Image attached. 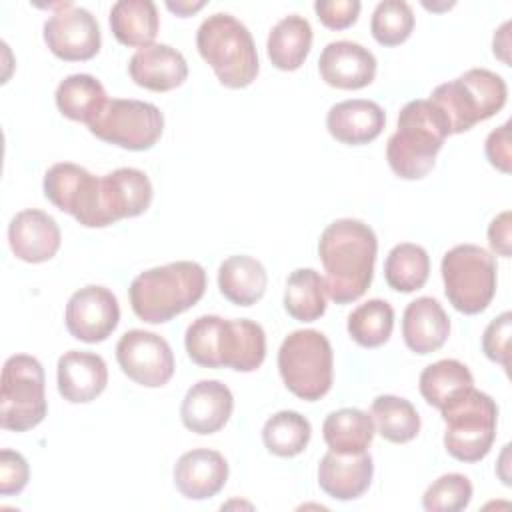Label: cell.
<instances>
[{"label":"cell","instance_id":"43","mask_svg":"<svg viewBox=\"0 0 512 512\" xmlns=\"http://www.w3.org/2000/svg\"><path fill=\"white\" fill-rule=\"evenodd\" d=\"M488 244L500 256H510V212L504 210L488 226Z\"/></svg>","mask_w":512,"mask_h":512},{"label":"cell","instance_id":"4","mask_svg":"<svg viewBox=\"0 0 512 512\" xmlns=\"http://www.w3.org/2000/svg\"><path fill=\"white\" fill-rule=\"evenodd\" d=\"M450 136L442 110L430 100H412L398 114V128L388 138L386 160L402 180L424 178Z\"/></svg>","mask_w":512,"mask_h":512},{"label":"cell","instance_id":"21","mask_svg":"<svg viewBox=\"0 0 512 512\" xmlns=\"http://www.w3.org/2000/svg\"><path fill=\"white\" fill-rule=\"evenodd\" d=\"M58 392L72 404L96 400L108 384V366L102 356L86 350H68L56 366Z\"/></svg>","mask_w":512,"mask_h":512},{"label":"cell","instance_id":"31","mask_svg":"<svg viewBox=\"0 0 512 512\" xmlns=\"http://www.w3.org/2000/svg\"><path fill=\"white\" fill-rule=\"evenodd\" d=\"M418 386H420L422 398L430 406L440 410L452 398H456L464 390L472 388L474 378L466 364H462L460 360H454V358H444V360H438L422 370Z\"/></svg>","mask_w":512,"mask_h":512},{"label":"cell","instance_id":"19","mask_svg":"<svg viewBox=\"0 0 512 512\" xmlns=\"http://www.w3.org/2000/svg\"><path fill=\"white\" fill-rule=\"evenodd\" d=\"M234 410V396L220 380H200L184 396L182 424L196 434H214L226 426Z\"/></svg>","mask_w":512,"mask_h":512},{"label":"cell","instance_id":"12","mask_svg":"<svg viewBox=\"0 0 512 512\" xmlns=\"http://www.w3.org/2000/svg\"><path fill=\"white\" fill-rule=\"evenodd\" d=\"M44 196L86 228H104L100 178L72 162H58L44 174Z\"/></svg>","mask_w":512,"mask_h":512},{"label":"cell","instance_id":"38","mask_svg":"<svg viewBox=\"0 0 512 512\" xmlns=\"http://www.w3.org/2000/svg\"><path fill=\"white\" fill-rule=\"evenodd\" d=\"M472 500V482L458 472H450L434 480L424 496L422 506L428 512H460Z\"/></svg>","mask_w":512,"mask_h":512},{"label":"cell","instance_id":"34","mask_svg":"<svg viewBox=\"0 0 512 512\" xmlns=\"http://www.w3.org/2000/svg\"><path fill=\"white\" fill-rule=\"evenodd\" d=\"M430 274L428 252L412 242L396 244L384 262V278L396 292L420 290Z\"/></svg>","mask_w":512,"mask_h":512},{"label":"cell","instance_id":"29","mask_svg":"<svg viewBox=\"0 0 512 512\" xmlns=\"http://www.w3.org/2000/svg\"><path fill=\"white\" fill-rule=\"evenodd\" d=\"M56 106L62 116L92 124L106 106V90L100 80L90 74H70L56 88Z\"/></svg>","mask_w":512,"mask_h":512},{"label":"cell","instance_id":"10","mask_svg":"<svg viewBox=\"0 0 512 512\" xmlns=\"http://www.w3.org/2000/svg\"><path fill=\"white\" fill-rule=\"evenodd\" d=\"M48 412L44 368L28 354H14L2 368L0 426L12 432L36 428Z\"/></svg>","mask_w":512,"mask_h":512},{"label":"cell","instance_id":"35","mask_svg":"<svg viewBox=\"0 0 512 512\" xmlns=\"http://www.w3.org/2000/svg\"><path fill=\"white\" fill-rule=\"evenodd\" d=\"M312 426L306 416L294 410H280L264 422L262 442L266 450L280 458H292L306 450Z\"/></svg>","mask_w":512,"mask_h":512},{"label":"cell","instance_id":"39","mask_svg":"<svg viewBox=\"0 0 512 512\" xmlns=\"http://www.w3.org/2000/svg\"><path fill=\"white\" fill-rule=\"evenodd\" d=\"M510 332H512V314L502 312L496 316L484 330L482 350L486 358L510 368Z\"/></svg>","mask_w":512,"mask_h":512},{"label":"cell","instance_id":"28","mask_svg":"<svg viewBox=\"0 0 512 512\" xmlns=\"http://www.w3.org/2000/svg\"><path fill=\"white\" fill-rule=\"evenodd\" d=\"M110 28L124 46L144 48L154 44L160 28L156 4L152 0H118L110 8Z\"/></svg>","mask_w":512,"mask_h":512},{"label":"cell","instance_id":"42","mask_svg":"<svg viewBox=\"0 0 512 512\" xmlns=\"http://www.w3.org/2000/svg\"><path fill=\"white\" fill-rule=\"evenodd\" d=\"M484 152L488 162L498 168L500 172L508 174L510 172V162H512V154H510V122H504L502 126H498L496 130H492L486 138L484 144Z\"/></svg>","mask_w":512,"mask_h":512},{"label":"cell","instance_id":"7","mask_svg":"<svg viewBox=\"0 0 512 512\" xmlns=\"http://www.w3.org/2000/svg\"><path fill=\"white\" fill-rule=\"evenodd\" d=\"M446 424L444 448L460 462L482 460L496 438L498 406L486 394L474 386L452 398L440 408Z\"/></svg>","mask_w":512,"mask_h":512},{"label":"cell","instance_id":"5","mask_svg":"<svg viewBox=\"0 0 512 512\" xmlns=\"http://www.w3.org/2000/svg\"><path fill=\"white\" fill-rule=\"evenodd\" d=\"M196 48L226 88L250 86L260 70L250 30L232 14L208 16L196 32Z\"/></svg>","mask_w":512,"mask_h":512},{"label":"cell","instance_id":"9","mask_svg":"<svg viewBox=\"0 0 512 512\" xmlns=\"http://www.w3.org/2000/svg\"><path fill=\"white\" fill-rule=\"evenodd\" d=\"M444 294L462 314H480L496 294V260L476 244H458L442 256Z\"/></svg>","mask_w":512,"mask_h":512},{"label":"cell","instance_id":"11","mask_svg":"<svg viewBox=\"0 0 512 512\" xmlns=\"http://www.w3.org/2000/svg\"><path fill=\"white\" fill-rule=\"evenodd\" d=\"M88 130L102 142L124 150H150L162 136L164 116L152 102L112 98Z\"/></svg>","mask_w":512,"mask_h":512},{"label":"cell","instance_id":"20","mask_svg":"<svg viewBox=\"0 0 512 512\" xmlns=\"http://www.w3.org/2000/svg\"><path fill=\"white\" fill-rule=\"evenodd\" d=\"M174 486L188 500H206L216 496L228 480L226 458L210 448L184 452L174 464Z\"/></svg>","mask_w":512,"mask_h":512},{"label":"cell","instance_id":"2","mask_svg":"<svg viewBox=\"0 0 512 512\" xmlns=\"http://www.w3.org/2000/svg\"><path fill=\"white\" fill-rule=\"evenodd\" d=\"M190 360L204 368L254 372L266 358L264 328L248 318L226 320L216 314L198 316L184 334Z\"/></svg>","mask_w":512,"mask_h":512},{"label":"cell","instance_id":"1","mask_svg":"<svg viewBox=\"0 0 512 512\" xmlns=\"http://www.w3.org/2000/svg\"><path fill=\"white\" fill-rule=\"evenodd\" d=\"M376 252V234L362 220L340 218L324 228L318 240V256L326 272V294L332 302L350 304L368 290Z\"/></svg>","mask_w":512,"mask_h":512},{"label":"cell","instance_id":"33","mask_svg":"<svg viewBox=\"0 0 512 512\" xmlns=\"http://www.w3.org/2000/svg\"><path fill=\"white\" fill-rule=\"evenodd\" d=\"M370 416L374 420L376 432L394 444L410 442L420 432V416L410 400L382 394L376 396L370 406Z\"/></svg>","mask_w":512,"mask_h":512},{"label":"cell","instance_id":"18","mask_svg":"<svg viewBox=\"0 0 512 512\" xmlns=\"http://www.w3.org/2000/svg\"><path fill=\"white\" fill-rule=\"evenodd\" d=\"M62 236L56 220L36 208L18 212L8 224V244L22 262L40 264L56 256Z\"/></svg>","mask_w":512,"mask_h":512},{"label":"cell","instance_id":"27","mask_svg":"<svg viewBox=\"0 0 512 512\" xmlns=\"http://www.w3.org/2000/svg\"><path fill=\"white\" fill-rule=\"evenodd\" d=\"M312 48V26L304 16L290 14L276 22L268 34L266 52L270 62L284 72L298 70Z\"/></svg>","mask_w":512,"mask_h":512},{"label":"cell","instance_id":"13","mask_svg":"<svg viewBox=\"0 0 512 512\" xmlns=\"http://www.w3.org/2000/svg\"><path fill=\"white\" fill-rule=\"evenodd\" d=\"M116 360L122 372L140 386L158 388L174 376V352L166 338L148 330H128L116 344Z\"/></svg>","mask_w":512,"mask_h":512},{"label":"cell","instance_id":"22","mask_svg":"<svg viewBox=\"0 0 512 512\" xmlns=\"http://www.w3.org/2000/svg\"><path fill=\"white\" fill-rule=\"evenodd\" d=\"M128 74L140 88L168 92L184 84L188 78V64L176 48L168 44H150L132 54Z\"/></svg>","mask_w":512,"mask_h":512},{"label":"cell","instance_id":"14","mask_svg":"<svg viewBox=\"0 0 512 512\" xmlns=\"http://www.w3.org/2000/svg\"><path fill=\"white\" fill-rule=\"evenodd\" d=\"M44 42L60 60L82 62L98 54L102 36L92 12L72 2H62L44 22Z\"/></svg>","mask_w":512,"mask_h":512},{"label":"cell","instance_id":"41","mask_svg":"<svg viewBox=\"0 0 512 512\" xmlns=\"http://www.w3.org/2000/svg\"><path fill=\"white\" fill-rule=\"evenodd\" d=\"M358 0H318L314 4L318 20L330 30H344L352 26L360 14Z\"/></svg>","mask_w":512,"mask_h":512},{"label":"cell","instance_id":"36","mask_svg":"<svg viewBox=\"0 0 512 512\" xmlns=\"http://www.w3.org/2000/svg\"><path fill=\"white\" fill-rule=\"evenodd\" d=\"M394 328V308L380 298H372L348 316L350 338L364 348H378L388 342Z\"/></svg>","mask_w":512,"mask_h":512},{"label":"cell","instance_id":"8","mask_svg":"<svg viewBox=\"0 0 512 512\" xmlns=\"http://www.w3.org/2000/svg\"><path fill=\"white\" fill-rule=\"evenodd\" d=\"M278 370L286 388L316 402L328 394L334 378V354L328 338L312 328L290 332L278 350Z\"/></svg>","mask_w":512,"mask_h":512},{"label":"cell","instance_id":"45","mask_svg":"<svg viewBox=\"0 0 512 512\" xmlns=\"http://www.w3.org/2000/svg\"><path fill=\"white\" fill-rule=\"evenodd\" d=\"M206 2H166V8L170 10V12H176L178 16H190V14H194L196 10H200L202 6H204Z\"/></svg>","mask_w":512,"mask_h":512},{"label":"cell","instance_id":"26","mask_svg":"<svg viewBox=\"0 0 512 512\" xmlns=\"http://www.w3.org/2000/svg\"><path fill=\"white\" fill-rule=\"evenodd\" d=\"M268 286V274L260 260L248 254L228 256L218 268V288L236 306L256 304Z\"/></svg>","mask_w":512,"mask_h":512},{"label":"cell","instance_id":"25","mask_svg":"<svg viewBox=\"0 0 512 512\" xmlns=\"http://www.w3.org/2000/svg\"><path fill=\"white\" fill-rule=\"evenodd\" d=\"M450 334V318L432 296L412 300L402 316V338L416 354H430L444 346Z\"/></svg>","mask_w":512,"mask_h":512},{"label":"cell","instance_id":"24","mask_svg":"<svg viewBox=\"0 0 512 512\" xmlns=\"http://www.w3.org/2000/svg\"><path fill=\"white\" fill-rule=\"evenodd\" d=\"M386 124V114L380 104L364 98L342 100L326 114L330 136L342 144L362 146L376 140Z\"/></svg>","mask_w":512,"mask_h":512},{"label":"cell","instance_id":"6","mask_svg":"<svg viewBox=\"0 0 512 512\" xmlns=\"http://www.w3.org/2000/svg\"><path fill=\"white\" fill-rule=\"evenodd\" d=\"M506 96L508 88L502 76L486 68H472L436 86L430 94V102L446 116L450 134H460L498 114L506 104Z\"/></svg>","mask_w":512,"mask_h":512},{"label":"cell","instance_id":"16","mask_svg":"<svg viewBox=\"0 0 512 512\" xmlns=\"http://www.w3.org/2000/svg\"><path fill=\"white\" fill-rule=\"evenodd\" d=\"M318 70L328 86L360 90L372 84L376 76V58L358 42L336 40L324 46L318 58Z\"/></svg>","mask_w":512,"mask_h":512},{"label":"cell","instance_id":"17","mask_svg":"<svg viewBox=\"0 0 512 512\" xmlns=\"http://www.w3.org/2000/svg\"><path fill=\"white\" fill-rule=\"evenodd\" d=\"M152 182L138 168H116L114 172L100 178L102 214L106 226L122 220L140 216L150 208Z\"/></svg>","mask_w":512,"mask_h":512},{"label":"cell","instance_id":"37","mask_svg":"<svg viewBox=\"0 0 512 512\" xmlns=\"http://www.w3.org/2000/svg\"><path fill=\"white\" fill-rule=\"evenodd\" d=\"M414 12L404 0H384L372 12L370 32L382 46H398L412 34Z\"/></svg>","mask_w":512,"mask_h":512},{"label":"cell","instance_id":"40","mask_svg":"<svg viewBox=\"0 0 512 512\" xmlns=\"http://www.w3.org/2000/svg\"><path fill=\"white\" fill-rule=\"evenodd\" d=\"M30 478V466L20 452L4 448L0 452V494H20Z\"/></svg>","mask_w":512,"mask_h":512},{"label":"cell","instance_id":"30","mask_svg":"<svg viewBox=\"0 0 512 512\" xmlns=\"http://www.w3.org/2000/svg\"><path fill=\"white\" fill-rule=\"evenodd\" d=\"M322 434L332 452L358 454L366 452L370 446L376 426L368 412L360 408H340L326 416Z\"/></svg>","mask_w":512,"mask_h":512},{"label":"cell","instance_id":"15","mask_svg":"<svg viewBox=\"0 0 512 512\" xmlns=\"http://www.w3.org/2000/svg\"><path fill=\"white\" fill-rule=\"evenodd\" d=\"M68 332L82 342L96 344L106 340L120 322L118 298L112 290L90 284L76 290L64 312Z\"/></svg>","mask_w":512,"mask_h":512},{"label":"cell","instance_id":"32","mask_svg":"<svg viewBox=\"0 0 512 512\" xmlns=\"http://www.w3.org/2000/svg\"><path fill=\"white\" fill-rule=\"evenodd\" d=\"M326 284L314 268H298L286 280L284 308L298 322H314L326 312Z\"/></svg>","mask_w":512,"mask_h":512},{"label":"cell","instance_id":"23","mask_svg":"<svg viewBox=\"0 0 512 512\" xmlns=\"http://www.w3.org/2000/svg\"><path fill=\"white\" fill-rule=\"evenodd\" d=\"M372 476L374 460L368 452L340 454L330 450L318 464V484L336 500L360 498L370 488Z\"/></svg>","mask_w":512,"mask_h":512},{"label":"cell","instance_id":"44","mask_svg":"<svg viewBox=\"0 0 512 512\" xmlns=\"http://www.w3.org/2000/svg\"><path fill=\"white\" fill-rule=\"evenodd\" d=\"M508 28H510V22H504L500 26V30L494 34V54L498 58H502L506 64L510 62V58L506 56V52L510 50V42H508Z\"/></svg>","mask_w":512,"mask_h":512},{"label":"cell","instance_id":"3","mask_svg":"<svg viewBox=\"0 0 512 512\" xmlns=\"http://www.w3.org/2000/svg\"><path fill=\"white\" fill-rule=\"evenodd\" d=\"M206 292V272L198 262L178 260L140 272L128 290L134 314L148 324H164L186 312Z\"/></svg>","mask_w":512,"mask_h":512}]
</instances>
